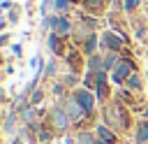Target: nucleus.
Returning <instances> with one entry per match:
<instances>
[{
    "label": "nucleus",
    "instance_id": "1",
    "mask_svg": "<svg viewBox=\"0 0 148 144\" xmlns=\"http://www.w3.org/2000/svg\"><path fill=\"white\" fill-rule=\"evenodd\" d=\"M104 121H106V125L113 128V130H123V128L130 125V118H127L125 109H123L120 105H116V102L106 105V109H104Z\"/></svg>",
    "mask_w": 148,
    "mask_h": 144
},
{
    "label": "nucleus",
    "instance_id": "2",
    "mask_svg": "<svg viewBox=\"0 0 148 144\" xmlns=\"http://www.w3.org/2000/svg\"><path fill=\"white\" fill-rule=\"evenodd\" d=\"M42 28H49L51 33H58V35H69L72 30V21L65 16V14H51L46 19H42Z\"/></svg>",
    "mask_w": 148,
    "mask_h": 144
},
{
    "label": "nucleus",
    "instance_id": "3",
    "mask_svg": "<svg viewBox=\"0 0 148 144\" xmlns=\"http://www.w3.org/2000/svg\"><path fill=\"white\" fill-rule=\"evenodd\" d=\"M72 98L86 109V114L90 116L92 111H95V102H97V95L90 91V88H86V86H81V88H74V93H72Z\"/></svg>",
    "mask_w": 148,
    "mask_h": 144
},
{
    "label": "nucleus",
    "instance_id": "4",
    "mask_svg": "<svg viewBox=\"0 0 148 144\" xmlns=\"http://www.w3.org/2000/svg\"><path fill=\"white\" fill-rule=\"evenodd\" d=\"M132 72H134V63L127 60V58H120V63L111 70V81L113 84H125L132 77Z\"/></svg>",
    "mask_w": 148,
    "mask_h": 144
},
{
    "label": "nucleus",
    "instance_id": "5",
    "mask_svg": "<svg viewBox=\"0 0 148 144\" xmlns=\"http://www.w3.org/2000/svg\"><path fill=\"white\" fill-rule=\"evenodd\" d=\"M69 123H72V121H69V116H67L65 107H60V105H53V107H51V125H53V130H58V132H65Z\"/></svg>",
    "mask_w": 148,
    "mask_h": 144
},
{
    "label": "nucleus",
    "instance_id": "6",
    "mask_svg": "<svg viewBox=\"0 0 148 144\" xmlns=\"http://www.w3.org/2000/svg\"><path fill=\"white\" fill-rule=\"evenodd\" d=\"M99 44H102V49H106V51H120L123 44H125V37H120V35L113 33V30H104L102 37H99Z\"/></svg>",
    "mask_w": 148,
    "mask_h": 144
},
{
    "label": "nucleus",
    "instance_id": "7",
    "mask_svg": "<svg viewBox=\"0 0 148 144\" xmlns=\"http://www.w3.org/2000/svg\"><path fill=\"white\" fill-rule=\"evenodd\" d=\"M62 107H65V111H67V116H69V121H72V123H79V121H83V118L88 116V114H86V109H83L74 98H67Z\"/></svg>",
    "mask_w": 148,
    "mask_h": 144
},
{
    "label": "nucleus",
    "instance_id": "8",
    "mask_svg": "<svg viewBox=\"0 0 148 144\" xmlns=\"http://www.w3.org/2000/svg\"><path fill=\"white\" fill-rule=\"evenodd\" d=\"M46 44H49V49H51L56 56H65V53H67V49H65V44H62V35H58V33H51L49 39H46Z\"/></svg>",
    "mask_w": 148,
    "mask_h": 144
},
{
    "label": "nucleus",
    "instance_id": "9",
    "mask_svg": "<svg viewBox=\"0 0 148 144\" xmlns=\"http://www.w3.org/2000/svg\"><path fill=\"white\" fill-rule=\"evenodd\" d=\"M95 132L99 135V139H104V142H109V144H113V142H116V135H113V130H111L106 123L97 125V130H95Z\"/></svg>",
    "mask_w": 148,
    "mask_h": 144
},
{
    "label": "nucleus",
    "instance_id": "10",
    "mask_svg": "<svg viewBox=\"0 0 148 144\" xmlns=\"http://www.w3.org/2000/svg\"><path fill=\"white\" fill-rule=\"evenodd\" d=\"M97 44H99V39L95 37V33H90V35L86 37V42H83V51H86L88 56H92V53L97 51Z\"/></svg>",
    "mask_w": 148,
    "mask_h": 144
},
{
    "label": "nucleus",
    "instance_id": "11",
    "mask_svg": "<svg viewBox=\"0 0 148 144\" xmlns=\"http://www.w3.org/2000/svg\"><path fill=\"white\" fill-rule=\"evenodd\" d=\"M118 63H120V56H118V51H106V56H104V70L109 72V70H113Z\"/></svg>",
    "mask_w": 148,
    "mask_h": 144
},
{
    "label": "nucleus",
    "instance_id": "12",
    "mask_svg": "<svg viewBox=\"0 0 148 144\" xmlns=\"http://www.w3.org/2000/svg\"><path fill=\"white\" fill-rule=\"evenodd\" d=\"M136 142L139 144H148V121H141L136 128Z\"/></svg>",
    "mask_w": 148,
    "mask_h": 144
},
{
    "label": "nucleus",
    "instance_id": "13",
    "mask_svg": "<svg viewBox=\"0 0 148 144\" xmlns=\"http://www.w3.org/2000/svg\"><path fill=\"white\" fill-rule=\"evenodd\" d=\"M53 9L56 14H67L72 9V0H53Z\"/></svg>",
    "mask_w": 148,
    "mask_h": 144
},
{
    "label": "nucleus",
    "instance_id": "14",
    "mask_svg": "<svg viewBox=\"0 0 148 144\" xmlns=\"http://www.w3.org/2000/svg\"><path fill=\"white\" fill-rule=\"evenodd\" d=\"M125 84H127V88H130V91H141V77H139V74H134V72H132V77H130Z\"/></svg>",
    "mask_w": 148,
    "mask_h": 144
},
{
    "label": "nucleus",
    "instance_id": "15",
    "mask_svg": "<svg viewBox=\"0 0 148 144\" xmlns=\"http://www.w3.org/2000/svg\"><path fill=\"white\" fill-rule=\"evenodd\" d=\"M76 144H97V139L92 137V132H79Z\"/></svg>",
    "mask_w": 148,
    "mask_h": 144
},
{
    "label": "nucleus",
    "instance_id": "16",
    "mask_svg": "<svg viewBox=\"0 0 148 144\" xmlns=\"http://www.w3.org/2000/svg\"><path fill=\"white\" fill-rule=\"evenodd\" d=\"M14 128H16V114L9 111L7 114V121H5V132H14Z\"/></svg>",
    "mask_w": 148,
    "mask_h": 144
},
{
    "label": "nucleus",
    "instance_id": "17",
    "mask_svg": "<svg viewBox=\"0 0 148 144\" xmlns=\"http://www.w3.org/2000/svg\"><path fill=\"white\" fill-rule=\"evenodd\" d=\"M56 72H58V63H56V58H53V60L46 63V67H44V77H53Z\"/></svg>",
    "mask_w": 148,
    "mask_h": 144
},
{
    "label": "nucleus",
    "instance_id": "18",
    "mask_svg": "<svg viewBox=\"0 0 148 144\" xmlns=\"http://www.w3.org/2000/svg\"><path fill=\"white\" fill-rule=\"evenodd\" d=\"M42 98H44V93H42L39 88H37V91H32V93H30V105H35V107H37V105L42 102Z\"/></svg>",
    "mask_w": 148,
    "mask_h": 144
},
{
    "label": "nucleus",
    "instance_id": "19",
    "mask_svg": "<svg viewBox=\"0 0 148 144\" xmlns=\"http://www.w3.org/2000/svg\"><path fill=\"white\" fill-rule=\"evenodd\" d=\"M62 84H65V86H74V84H79V74H76V72H69V74L65 77Z\"/></svg>",
    "mask_w": 148,
    "mask_h": 144
},
{
    "label": "nucleus",
    "instance_id": "20",
    "mask_svg": "<svg viewBox=\"0 0 148 144\" xmlns=\"http://www.w3.org/2000/svg\"><path fill=\"white\" fill-rule=\"evenodd\" d=\"M123 7H125L127 12H134V9L139 7V0H123Z\"/></svg>",
    "mask_w": 148,
    "mask_h": 144
},
{
    "label": "nucleus",
    "instance_id": "21",
    "mask_svg": "<svg viewBox=\"0 0 148 144\" xmlns=\"http://www.w3.org/2000/svg\"><path fill=\"white\" fill-rule=\"evenodd\" d=\"M18 16H21L18 7H12V12H9V21H12V23H16V21H18Z\"/></svg>",
    "mask_w": 148,
    "mask_h": 144
},
{
    "label": "nucleus",
    "instance_id": "22",
    "mask_svg": "<svg viewBox=\"0 0 148 144\" xmlns=\"http://www.w3.org/2000/svg\"><path fill=\"white\" fill-rule=\"evenodd\" d=\"M65 93V84H53V95H62Z\"/></svg>",
    "mask_w": 148,
    "mask_h": 144
},
{
    "label": "nucleus",
    "instance_id": "23",
    "mask_svg": "<svg viewBox=\"0 0 148 144\" xmlns=\"http://www.w3.org/2000/svg\"><path fill=\"white\" fill-rule=\"evenodd\" d=\"M7 42H9V35H7V33H5V35H2V37H0V44H2V46H5V44H7Z\"/></svg>",
    "mask_w": 148,
    "mask_h": 144
},
{
    "label": "nucleus",
    "instance_id": "24",
    "mask_svg": "<svg viewBox=\"0 0 148 144\" xmlns=\"http://www.w3.org/2000/svg\"><path fill=\"white\" fill-rule=\"evenodd\" d=\"M14 53H16V56H21V53H23V49H21V44H14Z\"/></svg>",
    "mask_w": 148,
    "mask_h": 144
},
{
    "label": "nucleus",
    "instance_id": "25",
    "mask_svg": "<svg viewBox=\"0 0 148 144\" xmlns=\"http://www.w3.org/2000/svg\"><path fill=\"white\" fill-rule=\"evenodd\" d=\"M143 118H146V121H148V107H146V109H143Z\"/></svg>",
    "mask_w": 148,
    "mask_h": 144
},
{
    "label": "nucleus",
    "instance_id": "26",
    "mask_svg": "<svg viewBox=\"0 0 148 144\" xmlns=\"http://www.w3.org/2000/svg\"><path fill=\"white\" fill-rule=\"evenodd\" d=\"M97 144H109V142H104V139H97Z\"/></svg>",
    "mask_w": 148,
    "mask_h": 144
}]
</instances>
